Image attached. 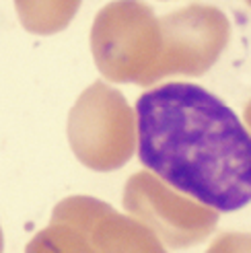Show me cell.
Masks as SVG:
<instances>
[{"mask_svg":"<svg viewBox=\"0 0 251 253\" xmlns=\"http://www.w3.org/2000/svg\"><path fill=\"white\" fill-rule=\"evenodd\" d=\"M138 159L163 183L214 212L251 202V134L194 83H167L136 101Z\"/></svg>","mask_w":251,"mask_h":253,"instance_id":"6da1fadb","label":"cell"},{"mask_svg":"<svg viewBox=\"0 0 251 253\" xmlns=\"http://www.w3.org/2000/svg\"><path fill=\"white\" fill-rule=\"evenodd\" d=\"M52 220L81 229L97 253H167L148 226L116 214L95 200L72 198L54 210Z\"/></svg>","mask_w":251,"mask_h":253,"instance_id":"7a4b0ae2","label":"cell"},{"mask_svg":"<svg viewBox=\"0 0 251 253\" xmlns=\"http://www.w3.org/2000/svg\"><path fill=\"white\" fill-rule=\"evenodd\" d=\"M146 189L153 194V202L126 194V206L130 212L142 216L148 222V229L163 239L173 249L192 247L212 233L218 218V212L192 206V202L175 194L163 192V183L148 175H142Z\"/></svg>","mask_w":251,"mask_h":253,"instance_id":"3957f363","label":"cell"},{"mask_svg":"<svg viewBox=\"0 0 251 253\" xmlns=\"http://www.w3.org/2000/svg\"><path fill=\"white\" fill-rule=\"evenodd\" d=\"M25 253H97V249L81 229L52 220L47 229L31 239Z\"/></svg>","mask_w":251,"mask_h":253,"instance_id":"277c9868","label":"cell"},{"mask_svg":"<svg viewBox=\"0 0 251 253\" xmlns=\"http://www.w3.org/2000/svg\"><path fill=\"white\" fill-rule=\"evenodd\" d=\"M206 253H251L249 233H224L214 239Z\"/></svg>","mask_w":251,"mask_h":253,"instance_id":"5b68a950","label":"cell"},{"mask_svg":"<svg viewBox=\"0 0 251 253\" xmlns=\"http://www.w3.org/2000/svg\"><path fill=\"white\" fill-rule=\"evenodd\" d=\"M4 249V237H2V229H0V253Z\"/></svg>","mask_w":251,"mask_h":253,"instance_id":"8992f818","label":"cell"}]
</instances>
